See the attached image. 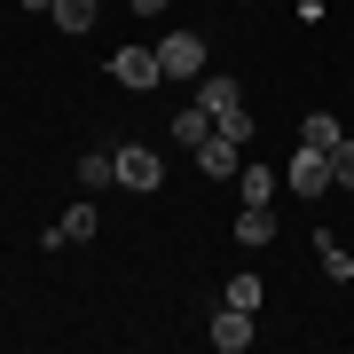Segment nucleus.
I'll return each mask as SVG.
<instances>
[{
  "label": "nucleus",
  "mask_w": 354,
  "mask_h": 354,
  "mask_svg": "<svg viewBox=\"0 0 354 354\" xmlns=\"http://www.w3.org/2000/svg\"><path fill=\"white\" fill-rule=\"evenodd\" d=\"M111 174H118V189L150 197L158 181H165V165H158V150H150V142H118V150H111Z\"/></svg>",
  "instance_id": "nucleus-1"
},
{
  "label": "nucleus",
  "mask_w": 354,
  "mask_h": 354,
  "mask_svg": "<svg viewBox=\"0 0 354 354\" xmlns=\"http://www.w3.org/2000/svg\"><path fill=\"white\" fill-rule=\"evenodd\" d=\"M339 181H330V150H307V142H291V197H330Z\"/></svg>",
  "instance_id": "nucleus-2"
},
{
  "label": "nucleus",
  "mask_w": 354,
  "mask_h": 354,
  "mask_svg": "<svg viewBox=\"0 0 354 354\" xmlns=\"http://www.w3.org/2000/svg\"><path fill=\"white\" fill-rule=\"evenodd\" d=\"M158 71L165 79H205V39L197 32H165L158 39Z\"/></svg>",
  "instance_id": "nucleus-3"
},
{
  "label": "nucleus",
  "mask_w": 354,
  "mask_h": 354,
  "mask_svg": "<svg viewBox=\"0 0 354 354\" xmlns=\"http://www.w3.org/2000/svg\"><path fill=\"white\" fill-rule=\"evenodd\" d=\"M205 339H213L221 354H244V346L260 339V323H252V307H221V315H213V330H205Z\"/></svg>",
  "instance_id": "nucleus-4"
},
{
  "label": "nucleus",
  "mask_w": 354,
  "mask_h": 354,
  "mask_svg": "<svg viewBox=\"0 0 354 354\" xmlns=\"http://www.w3.org/2000/svg\"><path fill=\"white\" fill-rule=\"evenodd\" d=\"M111 79H118V87H134V95L158 87V79H165V71H158V48H118V55H111Z\"/></svg>",
  "instance_id": "nucleus-5"
},
{
  "label": "nucleus",
  "mask_w": 354,
  "mask_h": 354,
  "mask_svg": "<svg viewBox=\"0 0 354 354\" xmlns=\"http://www.w3.org/2000/svg\"><path fill=\"white\" fill-rule=\"evenodd\" d=\"M197 165H205V174H213V181L244 174V142H228V134H205V142H197Z\"/></svg>",
  "instance_id": "nucleus-6"
},
{
  "label": "nucleus",
  "mask_w": 354,
  "mask_h": 354,
  "mask_svg": "<svg viewBox=\"0 0 354 354\" xmlns=\"http://www.w3.org/2000/svg\"><path fill=\"white\" fill-rule=\"evenodd\" d=\"M95 228H102V213H95V205H71V213H64V221L48 228V244H87Z\"/></svg>",
  "instance_id": "nucleus-7"
},
{
  "label": "nucleus",
  "mask_w": 354,
  "mask_h": 354,
  "mask_svg": "<svg viewBox=\"0 0 354 354\" xmlns=\"http://www.w3.org/2000/svg\"><path fill=\"white\" fill-rule=\"evenodd\" d=\"M315 260H323V276H330V283H354V252L330 236V228H315Z\"/></svg>",
  "instance_id": "nucleus-8"
},
{
  "label": "nucleus",
  "mask_w": 354,
  "mask_h": 354,
  "mask_svg": "<svg viewBox=\"0 0 354 354\" xmlns=\"http://www.w3.org/2000/svg\"><path fill=\"white\" fill-rule=\"evenodd\" d=\"M268 236H276V213H268V205H244V213H236V244H244V252H260Z\"/></svg>",
  "instance_id": "nucleus-9"
},
{
  "label": "nucleus",
  "mask_w": 354,
  "mask_h": 354,
  "mask_svg": "<svg viewBox=\"0 0 354 354\" xmlns=\"http://www.w3.org/2000/svg\"><path fill=\"white\" fill-rule=\"evenodd\" d=\"M197 102L213 118H228V111H244V87H236V79H197Z\"/></svg>",
  "instance_id": "nucleus-10"
},
{
  "label": "nucleus",
  "mask_w": 354,
  "mask_h": 354,
  "mask_svg": "<svg viewBox=\"0 0 354 354\" xmlns=\"http://www.w3.org/2000/svg\"><path fill=\"white\" fill-rule=\"evenodd\" d=\"M339 134H346V127H339L330 111H307V118H299V142H307V150H339Z\"/></svg>",
  "instance_id": "nucleus-11"
},
{
  "label": "nucleus",
  "mask_w": 354,
  "mask_h": 354,
  "mask_svg": "<svg viewBox=\"0 0 354 354\" xmlns=\"http://www.w3.org/2000/svg\"><path fill=\"white\" fill-rule=\"evenodd\" d=\"M236 197L244 205H276V174H268V165H244V174H236Z\"/></svg>",
  "instance_id": "nucleus-12"
},
{
  "label": "nucleus",
  "mask_w": 354,
  "mask_h": 354,
  "mask_svg": "<svg viewBox=\"0 0 354 354\" xmlns=\"http://www.w3.org/2000/svg\"><path fill=\"white\" fill-rule=\"evenodd\" d=\"M205 134H213V111H205V102H189V111L174 118V142H189V150H197Z\"/></svg>",
  "instance_id": "nucleus-13"
},
{
  "label": "nucleus",
  "mask_w": 354,
  "mask_h": 354,
  "mask_svg": "<svg viewBox=\"0 0 354 354\" xmlns=\"http://www.w3.org/2000/svg\"><path fill=\"white\" fill-rule=\"evenodd\" d=\"M48 16H55V24H64V32H87V24H95V0H55Z\"/></svg>",
  "instance_id": "nucleus-14"
},
{
  "label": "nucleus",
  "mask_w": 354,
  "mask_h": 354,
  "mask_svg": "<svg viewBox=\"0 0 354 354\" xmlns=\"http://www.w3.org/2000/svg\"><path fill=\"white\" fill-rule=\"evenodd\" d=\"M228 307H252V315H260V276H252V268L228 276Z\"/></svg>",
  "instance_id": "nucleus-15"
},
{
  "label": "nucleus",
  "mask_w": 354,
  "mask_h": 354,
  "mask_svg": "<svg viewBox=\"0 0 354 354\" xmlns=\"http://www.w3.org/2000/svg\"><path fill=\"white\" fill-rule=\"evenodd\" d=\"M79 181H87V189H102V181H118V174H111V158H102V150H87V158H79Z\"/></svg>",
  "instance_id": "nucleus-16"
},
{
  "label": "nucleus",
  "mask_w": 354,
  "mask_h": 354,
  "mask_svg": "<svg viewBox=\"0 0 354 354\" xmlns=\"http://www.w3.org/2000/svg\"><path fill=\"white\" fill-rule=\"evenodd\" d=\"M330 181H339V189H354V142L339 134V150H330Z\"/></svg>",
  "instance_id": "nucleus-17"
},
{
  "label": "nucleus",
  "mask_w": 354,
  "mask_h": 354,
  "mask_svg": "<svg viewBox=\"0 0 354 354\" xmlns=\"http://www.w3.org/2000/svg\"><path fill=\"white\" fill-rule=\"evenodd\" d=\"M213 134H228V142H252V111H228V118H213Z\"/></svg>",
  "instance_id": "nucleus-18"
},
{
  "label": "nucleus",
  "mask_w": 354,
  "mask_h": 354,
  "mask_svg": "<svg viewBox=\"0 0 354 354\" xmlns=\"http://www.w3.org/2000/svg\"><path fill=\"white\" fill-rule=\"evenodd\" d=\"M165 8H174V0H134V16H165Z\"/></svg>",
  "instance_id": "nucleus-19"
},
{
  "label": "nucleus",
  "mask_w": 354,
  "mask_h": 354,
  "mask_svg": "<svg viewBox=\"0 0 354 354\" xmlns=\"http://www.w3.org/2000/svg\"><path fill=\"white\" fill-rule=\"evenodd\" d=\"M24 8H32V16H48V8H55V0H24Z\"/></svg>",
  "instance_id": "nucleus-20"
}]
</instances>
